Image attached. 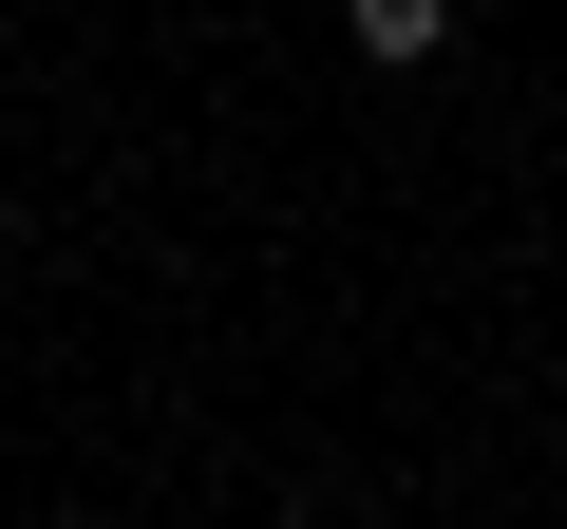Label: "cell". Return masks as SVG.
I'll return each mask as SVG.
<instances>
[{"label":"cell","instance_id":"obj_1","mask_svg":"<svg viewBox=\"0 0 567 529\" xmlns=\"http://www.w3.org/2000/svg\"><path fill=\"white\" fill-rule=\"evenodd\" d=\"M341 39H360L379 76H416V58H454V0H341Z\"/></svg>","mask_w":567,"mask_h":529}]
</instances>
